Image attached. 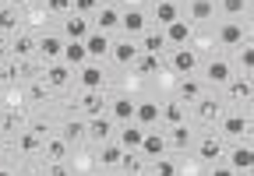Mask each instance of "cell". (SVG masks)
<instances>
[{"label": "cell", "mask_w": 254, "mask_h": 176, "mask_svg": "<svg viewBox=\"0 0 254 176\" xmlns=\"http://www.w3.org/2000/svg\"><path fill=\"white\" fill-rule=\"evenodd\" d=\"M78 81H81V88H85V92H99V88H103V67L99 64H81V71H78Z\"/></svg>", "instance_id": "1"}, {"label": "cell", "mask_w": 254, "mask_h": 176, "mask_svg": "<svg viewBox=\"0 0 254 176\" xmlns=\"http://www.w3.org/2000/svg\"><path fill=\"white\" fill-rule=\"evenodd\" d=\"M81 43H85L88 60H99V56H106V53H110V39H106V32H88Z\"/></svg>", "instance_id": "2"}, {"label": "cell", "mask_w": 254, "mask_h": 176, "mask_svg": "<svg viewBox=\"0 0 254 176\" xmlns=\"http://www.w3.org/2000/svg\"><path fill=\"white\" fill-rule=\"evenodd\" d=\"M138 148H141V155H148V159H163V152H166V137L145 131V137H141Z\"/></svg>", "instance_id": "3"}, {"label": "cell", "mask_w": 254, "mask_h": 176, "mask_svg": "<svg viewBox=\"0 0 254 176\" xmlns=\"http://www.w3.org/2000/svg\"><path fill=\"white\" fill-rule=\"evenodd\" d=\"M230 169L233 173H251V166H254V152H251V144H237V148L230 152Z\"/></svg>", "instance_id": "4"}, {"label": "cell", "mask_w": 254, "mask_h": 176, "mask_svg": "<svg viewBox=\"0 0 254 176\" xmlns=\"http://www.w3.org/2000/svg\"><path fill=\"white\" fill-rule=\"evenodd\" d=\"M60 60H64V64H71V67H81V64H88L85 43H64V53H60Z\"/></svg>", "instance_id": "5"}, {"label": "cell", "mask_w": 254, "mask_h": 176, "mask_svg": "<svg viewBox=\"0 0 254 176\" xmlns=\"http://www.w3.org/2000/svg\"><path fill=\"white\" fill-rule=\"evenodd\" d=\"M219 39L226 43V46H240V43H247V32H244L240 21H226V25L219 28Z\"/></svg>", "instance_id": "6"}, {"label": "cell", "mask_w": 254, "mask_h": 176, "mask_svg": "<svg viewBox=\"0 0 254 176\" xmlns=\"http://www.w3.org/2000/svg\"><path fill=\"white\" fill-rule=\"evenodd\" d=\"M141 137H145V127L127 124V127H124V134H120V148H124V152H134L138 144H141Z\"/></svg>", "instance_id": "7"}, {"label": "cell", "mask_w": 254, "mask_h": 176, "mask_svg": "<svg viewBox=\"0 0 254 176\" xmlns=\"http://www.w3.org/2000/svg\"><path fill=\"white\" fill-rule=\"evenodd\" d=\"M170 64H173V71H177V74H190V71L198 67V56L190 53V49H177Z\"/></svg>", "instance_id": "8"}, {"label": "cell", "mask_w": 254, "mask_h": 176, "mask_svg": "<svg viewBox=\"0 0 254 176\" xmlns=\"http://www.w3.org/2000/svg\"><path fill=\"white\" fill-rule=\"evenodd\" d=\"M64 32H67V39H71V43H81V39L88 36V21H85L81 14H71V18H67V25H64Z\"/></svg>", "instance_id": "9"}, {"label": "cell", "mask_w": 254, "mask_h": 176, "mask_svg": "<svg viewBox=\"0 0 254 176\" xmlns=\"http://www.w3.org/2000/svg\"><path fill=\"white\" fill-rule=\"evenodd\" d=\"M81 109H85L88 116H103V109H106L103 88H99V92H85V95H81Z\"/></svg>", "instance_id": "10"}, {"label": "cell", "mask_w": 254, "mask_h": 176, "mask_svg": "<svg viewBox=\"0 0 254 176\" xmlns=\"http://www.w3.org/2000/svg\"><path fill=\"white\" fill-rule=\"evenodd\" d=\"M163 36H166L170 43H177V46H184V43L190 39V25L177 18V21H170V25H166V32H163Z\"/></svg>", "instance_id": "11"}, {"label": "cell", "mask_w": 254, "mask_h": 176, "mask_svg": "<svg viewBox=\"0 0 254 176\" xmlns=\"http://www.w3.org/2000/svg\"><path fill=\"white\" fill-rule=\"evenodd\" d=\"M134 120H138V127H152V124H159V106H155V102H141V106H134Z\"/></svg>", "instance_id": "12"}, {"label": "cell", "mask_w": 254, "mask_h": 176, "mask_svg": "<svg viewBox=\"0 0 254 176\" xmlns=\"http://www.w3.org/2000/svg\"><path fill=\"white\" fill-rule=\"evenodd\" d=\"M120 28H124L127 36L145 32V14H141V11H127V14H120Z\"/></svg>", "instance_id": "13"}, {"label": "cell", "mask_w": 254, "mask_h": 176, "mask_svg": "<svg viewBox=\"0 0 254 176\" xmlns=\"http://www.w3.org/2000/svg\"><path fill=\"white\" fill-rule=\"evenodd\" d=\"M163 49H166V36H163V32H141V53L159 56Z\"/></svg>", "instance_id": "14"}, {"label": "cell", "mask_w": 254, "mask_h": 176, "mask_svg": "<svg viewBox=\"0 0 254 176\" xmlns=\"http://www.w3.org/2000/svg\"><path fill=\"white\" fill-rule=\"evenodd\" d=\"M67 81H71L67 64H50V67H46V85H50V88H64Z\"/></svg>", "instance_id": "15"}, {"label": "cell", "mask_w": 254, "mask_h": 176, "mask_svg": "<svg viewBox=\"0 0 254 176\" xmlns=\"http://www.w3.org/2000/svg\"><path fill=\"white\" fill-rule=\"evenodd\" d=\"M110 113H113V120H124V124H131V120H134V102L127 99V95H120V99L110 106Z\"/></svg>", "instance_id": "16"}, {"label": "cell", "mask_w": 254, "mask_h": 176, "mask_svg": "<svg viewBox=\"0 0 254 176\" xmlns=\"http://www.w3.org/2000/svg\"><path fill=\"white\" fill-rule=\"evenodd\" d=\"M110 120H103V116H92V120H88V127H85V134L92 137V141H106L110 137Z\"/></svg>", "instance_id": "17"}, {"label": "cell", "mask_w": 254, "mask_h": 176, "mask_svg": "<svg viewBox=\"0 0 254 176\" xmlns=\"http://www.w3.org/2000/svg\"><path fill=\"white\" fill-rule=\"evenodd\" d=\"M222 131H226L230 137L247 134V131H251V116H226V120H222Z\"/></svg>", "instance_id": "18"}, {"label": "cell", "mask_w": 254, "mask_h": 176, "mask_svg": "<svg viewBox=\"0 0 254 176\" xmlns=\"http://www.w3.org/2000/svg\"><path fill=\"white\" fill-rule=\"evenodd\" d=\"M134 56H138V46H134L131 39H124V43L113 46V60H117V64H134Z\"/></svg>", "instance_id": "19"}, {"label": "cell", "mask_w": 254, "mask_h": 176, "mask_svg": "<svg viewBox=\"0 0 254 176\" xmlns=\"http://www.w3.org/2000/svg\"><path fill=\"white\" fill-rule=\"evenodd\" d=\"M39 53L46 56V60H60V53H64V39H57V36L39 39Z\"/></svg>", "instance_id": "20"}, {"label": "cell", "mask_w": 254, "mask_h": 176, "mask_svg": "<svg viewBox=\"0 0 254 176\" xmlns=\"http://www.w3.org/2000/svg\"><path fill=\"white\" fill-rule=\"evenodd\" d=\"M219 155H222V141H219V137H205V141H201V148H198V159L215 162Z\"/></svg>", "instance_id": "21"}, {"label": "cell", "mask_w": 254, "mask_h": 176, "mask_svg": "<svg viewBox=\"0 0 254 176\" xmlns=\"http://www.w3.org/2000/svg\"><path fill=\"white\" fill-rule=\"evenodd\" d=\"M43 148H46V159H50V162H64V159H67V141H64V137L46 141Z\"/></svg>", "instance_id": "22"}, {"label": "cell", "mask_w": 254, "mask_h": 176, "mask_svg": "<svg viewBox=\"0 0 254 176\" xmlns=\"http://www.w3.org/2000/svg\"><path fill=\"white\" fill-rule=\"evenodd\" d=\"M120 28V11L117 7H99V32H113Z\"/></svg>", "instance_id": "23"}, {"label": "cell", "mask_w": 254, "mask_h": 176, "mask_svg": "<svg viewBox=\"0 0 254 176\" xmlns=\"http://www.w3.org/2000/svg\"><path fill=\"white\" fill-rule=\"evenodd\" d=\"M159 120H166V124H184V106L180 102H166L163 109H159Z\"/></svg>", "instance_id": "24"}, {"label": "cell", "mask_w": 254, "mask_h": 176, "mask_svg": "<svg viewBox=\"0 0 254 176\" xmlns=\"http://www.w3.org/2000/svg\"><path fill=\"white\" fill-rule=\"evenodd\" d=\"M155 18H159V25H170L180 18V11H177L173 0H163V4H155Z\"/></svg>", "instance_id": "25"}, {"label": "cell", "mask_w": 254, "mask_h": 176, "mask_svg": "<svg viewBox=\"0 0 254 176\" xmlns=\"http://www.w3.org/2000/svg\"><path fill=\"white\" fill-rule=\"evenodd\" d=\"M131 67L141 71V74H155V71H159V56H152V53H138Z\"/></svg>", "instance_id": "26"}, {"label": "cell", "mask_w": 254, "mask_h": 176, "mask_svg": "<svg viewBox=\"0 0 254 176\" xmlns=\"http://www.w3.org/2000/svg\"><path fill=\"white\" fill-rule=\"evenodd\" d=\"M180 99H184V102H198V99H201V85H198L194 78H184V81H180Z\"/></svg>", "instance_id": "27"}, {"label": "cell", "mask_w": 254, "mask_h": 176, "mask_svg": "<svg viewBox=\"0 0 254 176\" xmlns=\"http://www.w3.org/2000/svg\"><path fill=\"white\" fill-rule=\"evenodd\" d=\"M219 113H222V109H219V102H215V99H198V116H201L205 124L219 120Z\"/></svg>", "instance_id": "28"}, {"label": "cell", "mask_w": 254, "mask_h": 176, "mask_svg": "<svg viewBox=\"0 0 254 176\" xmlns=\"http://www.w3.org/2000/svg\"><path fill=\"white\" fill-rule=\"evenodd\" d=\"M208 81H215V85L230 81V64H226V60H212V64H208Z\"/></svg>", "instance_id": "29"}, {"label": "cell", "mask_w": 254, "mask_h": 176, "mask_svg": "<svg viewBox=\"0 0 254 176\" xmlns=\"http://www.w3.org/2000/svg\"><path fill=\"white\" fill-rule=\"evenodd\" d=\"M212 11H215V4H212V0H190V18H194V21L212 18Z\"/></svg>", "instance_id": "30"}, {"label": "cell", "mask_w": 254, "mask_h": 176, "mask_svg": "<svg viewBox=\"0 0 254 176\" xmlns=\"http://www.w3.org/2000/svg\"><path fill=\"white\" fill-rule=\"evenodd\" d=\"M251 92H254V85H251L247 78L230 81V95H233V99H244V102H247V99H251Z\"/></svg>", "instance_id": "31"}, {"label": "cell", "mask_w": 254, "mask_h": 176, "mask_svg": "<svg viewBox=\"0 0 254 176\" xmlns=\"http://www.w3.org/2000/svg\"><path fill=\"white\" fill-rule=\"evenodd\" d=\"M117 166L124 169V176H138V173H141V159H138V155H131V152H124Z\"/></svg>", "instance_id": "32"}, {"label": "cell", "mask_w": 254, "mask_h": 176, "mask_svg": "<svg viewBox=\"0 0 254 176\" xmlns=\"http://www.w3.org/2000/svg\"><path fill=\"white\" fill-rule=\"evenodd\" d=\"M32 49H36V39H32V36H18V39L11 43V53H14V56H21V60H25Z\"/></svg>", "instance_id": "33"}, {"label": "cell", "mask_w": 254, "mask_h": 176, "mask_svg": "<svg viewBox=\"0 0 254 176\" xmlns=\"http://www.w3.org/2000/svg\"><path fill=\"white\" fill-rule=\"evenodd\" d=\"M18 28V11L14 7H0V32H14Z\"/></svg>", "instance_id": "34"}, {"label": "cell", "mask_w": 254, "mask_h": 176, "mask_svg": "<svg viewBox=\"0 0 254 176\" xmlns=\"http://www.w3.org/2000/svg\"><path fill=\"white\" fill-rule=\"evenodd\" d=\"M120 155H124L120 144H106V141H103V166H117V162H120Z\"/></svg>", "instance_id": "35"}, {"label": "cell", "mask_w": 254, "mask_h": 176, "mask_svg": "<svg viewBox=\"0 0 254 176\" xmlns=\"http://www.w3.org/2000/svg\"><path fill=\"white\" fill-rule=\"evenodd\" d=\"M18 148H21V152H39V148H43V137H36V134H21V137H18Z\"/></svg>", "instance_id": "36"}, {"label": "cell", "mask_w": 254, "mask_h": 176, "mask_svg": "<svg viewBox=\"0 0 254 176\" xmlns=\"http://www.w3.org/2000/svg\"><path fill=\"white\" fill-rule=\"evenodd\" d=\"M78 137H85V124H81V120H71L67 127H64V141L71 144V141H78Z\"/></svg>", "instance_id": "37"}, {"label": "cell", "mask_w": 254, "mask_h": 176, "mask_svg": "<svg viewBox=\"0 0 254 176\" xmlns=\"http://www.w3.org/2000/svg\"><path fill=\"white\" fill-rule=\"evenodd\" d=\"M170 137H173V144H177V148H187V144H190V131H187L184 124H177Z\"/></svg>", "instance_id": "38"}, {"label": "cell", "mask_w": 254, "mask_h": 176, "mask_svg": "<svg viewBox=\"0 0 254 176\" xmlns=\"http://www.w3.org/2000/svg\"><path fill=\"white\" fill-rule=\"evenodd\" d=\"M155 176H177V166L170 159H155Z\"/></svg>", "instance_id": "39"}, {"label": "cell", "mask_w": 254, "mask_h": 176, "mask_svg": "<svg viewBox=\"0 0 254 176\" xmlns=\"http://www.w3.org/2000/svg\"><path fill=\"white\" fill-rule=\"evenodd\" d=\"M244 7H247V0H222V11H226V14H244Z\"/></svg>", "instance_id": "40"}, {"label": "cell", "mask_w": 254, "mask_h": 176, "mask_svg": "<svg viewBox=\"0 0 254 176\" xmlns=\"http://www.w3.org/2000/svg\"><path fill=\"white\" fill-rule=\"evenodd\" d=\"M71 7H74V11L85 18L88 11H95V7H99V0H71Z\"/></svg>", "instance_id": "41"}, {"label": "cell", "mask_w": 254, "mask_h": 176, "mask_svg": "<svg viewBox=\"0 0 254 176\" xmlns=\"http://www.w3.org/2000/svg\"><path fill=\"white\" fill-rule=\"evenodd\" d=\"M240 46H244L240 64H244V71H251V67H254V46H251V43H240Z\"/></svg>", "instance_id": "42"}, {"label": "cell", "mask_w": 254, "mask_h": 176, "mask_svg": "<svg viewBox=\"0 0 254 176\" xmlns=\"http://www.w3.org/2000/svg\"><path fill=\"white\" fill-rule=\"evenodd\" d=\"M46 11L64 14V11H71V0H46Z\"/></svg>", "instance_id": "43"}, {"label": "cell", "mask_w": 254, "mask_h": 176, "mask_svg": "<svg viewBox=\"0 0 254 176\" xmlns=\"http://www.w3.org/2000/svg\"><path fill=\"white\" fill-rule=\"evenodd\" d=\"M50 176H71V169L64 166V162H50V169H46Z\"/></svg>", "instance_id": "44"}, {"label": "cell", "mask_w": 254, "mask_h": 176, "mask_svg": "<svg viewBox=\"0 0 254 176\" xmlns=\"http://www.w3.org/2000/svg\"><path fill=\"white\" fill-rule=\"evenodd\" d=\"M46 95H50V85H43V81L32 85V99H46Z\"/></svg>", "instance_id": "45"}, {"label": "cell", "mask_w": 254, "mask_h": 176, "mask_svg": "<svg viewBox=\"0 0 254 176\" xmlns=\"http://www.w3.org/2000/svg\"><path fill=\"white\" fill-rule=\"evenodd\" d=\"M18 124H21V116H18V113H7V116H4V131H14Z\"/></svg>", "instance_id": "46"}, {"label": "cell", "mask_w": 254, "mask_h": 176, "mask_svg": "<svg viewBox=\"0 0 254 176\" xmlns=\"http://www.w3.org/2000/svg\"><path fill=\"white\" fill-rule=\"evenodd\" d=\"M0 78H4V81H14V78H18V67L4 64V71H0Z\"/></svg>", "instance_id": "47"}, {"label": "cell", "mask_w": 254, "mask_h": 176, "mask_svg": "<svg viewBox=\"0 0 254 176\" xmlns=\"http://www.w3.org/2000/svg\"><path fill=\"white\" fill-rule=\"evenodd\" d=\"M212 176H237V173H233L230 166H215V169H212Z\"/></svg>", "instance_id": "48"}, {"label": "cell", "mask_w": 254, "mask_h": 176, "mask_svg": "<svg viewBox=\"0 0 254 176\" xmlns=\"http://www.w3.org/2000/svg\"><path fill=\"white\" fill-rule=\"evenodd\" d=\"M7 49H11V46H7V32H0V60L7 56Z\"/></svg>", "instance_id": "49"}, {"label": "cell", "mask_w": 254, "mask_h": 176, "mask_svg": "<svg viewBox=\"0 0 254 176\" xmlns=\"http://www.w3.org/2000/svg\"><path fill=\"white\" fill-rule=\"evenodd\" d=\"M18 4H25V0H7V7H18Z\"/></svg>", "instance_id": "50"}, {"label": "cell", "mask_w": 254, "mask_h": 176, "mask_svg": "<svg viewBox=\"0 0 254 176\" xmlns=\"http://www.w3.org/2000/svg\"><path fill=\"white\" fill-rule=\"evenodd\" d=\"M0 176H11V173H7V169H0Z\"/></svg>", "instance_id": "51"}, {"label": "cell", "mask_w": 254, "mask_h": 176, "mask_svg": "<svg viewBox=\"0 0 254 176\" xmlns=\"http://www.w3.org/2000/svg\"><path fill=\"white\" fill-rule=\"evenodd\" d=\"M240 176H251V173H240Z\"/></svg>", "instance_id": "52"}]
</instances>
